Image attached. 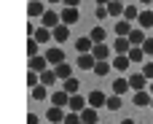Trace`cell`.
<instances>
[{
	"label": "cell",
	"mask_w": 153,
	"mask_h": 124,
	"mask_svg": "<svg viewBox=\"0 0 153 124\" xmlns=\"http://www.w3.org/2000/svg\"><path fill=\"white\" fill-rule=\"evenodd\" d=\"M27 124H38V116L35 113H27Z\"/></svg>",
	"instance_id": "60d3db41"
},
{
	"label": "cell",
	"mask_w": 153,
	"mask_h": 124,
	"mask_svg": "<svg viewBox=\"0 0 153 124\" xmlns=\"http://www.w3.org/2000/svg\"><path fill=\"white\" fill-rule=\"evenodd\" d=\"M121 105H124L121 95H108V108L110 111H121Z\"/></svg>",
	"instance_id": "f546056e"
},
{
	"label": "cell",
	"mask_w": 153,
	"mask_h": 124,
	"mask_svg": "<svg viewBox=\"0 0 153 124\" xmlns=\"http://www.w3.org/2000/svg\"><path fill=\"white\" fill-rule=\"evenodd\" d=\"M32 38H35V41H38V43H48V38H54V32H51V30H48V27H38V30H35V35H32Z\"/></svg>",
	"instance_id": "cb8c5ba5"
},
{
	"label": "cell",
	"mask_w": 153,
	"mask_h": 124,
	"mask_svg": "<svg viewBox=\"0 0 153 124\" xmlns=\"http://www.w3.org/2000/svg\"><path fill=\"white\" fill-rule=\"evenodd\" d=\"M132 30H134L132 22H126V19H118V22H116V35H118V38H129Z\"/></svg>",
	"instance_id": "8fae6325"
},
{
	"label": "cell",
	"mask_w": 153,
	"mask_h": 124,
	"mask_svg": "<svg viewBox=\"0 0 153 124\" xmlns=\"http://www.w3.org/2000/svg\"><path fill=\"white\" fill-rule=\"evenodd\" d=\"M145 41H148V38H145V30H143V27H137V30L129 32V43H132V46H143Z\"/></svg>",
	"instance_id": "2e32d148"
},
{
	"label": "cell",
	"mask_w": 153,
	"mask_h": 124,
	"mask_svg": "<svg viewBox=\"0 0 153 124\" xmlns=\"http://www.w3.org/2000/svg\"><path fill=\"white\" fill-rule=\"evenodd\" d=\"M81 122H83V124H97V122H100L97 108H91V105H89V108H83V111H81Z\"/></svg>",
	"instance_id": "9a60e30c"
},
{
	"label": "cell",
	"mask_w": 153,
	"mask_h": 124,
	"mask_svg": "<svg viewBox=\"0 0 153 124\" xmlns=\"http://www.w3.org/2000/svg\"><path fill=\"white\" fill-rule=\"evenodd\" d=\"M129 65H132V59H129L126 54H116V57H113V68H116V70L124 73V70H129Z\"/></svg>",
	"instance_id": "e0dca14e"
},
{
	"label": "cell",
	"mask_w": 153,
	"mask_h": 124,
	"mask_svg": "<svg viewBox=\"0 0 153 124\" xmlns=\"http://www.w3.org/2000/svg\"><path fill=\"white\" fill-rule=\"evenodd\" d=\"M32 97H35V100H46V97H48V86H43V84L35 86V89H32Z\"/></svg>",
	"instance_id": "836d02e7"
},
{
	"label": "cell",
	"mask_w": 153,
	"mask_h": 124,
	"mask_svg": "<svg viewBox=\"0 0 153 124\" xmlns=\"http://www.w3.org/2000/svg\"><path fill=\"white\" fill-rule=\"evenodd\" d=\"M78 89H81V81H78V78H67V81H62V92H67V95H78Z\"/></svg>",
	"instance_id": "44dd1931"
},
{
	"label": "cell",
	"mask_w": 153,
	"mask_h": 124,
	"mask_svg": "<svg viewBox=\"0 0 153 124\" xmlns=\"http://www.w3.org/2000/svg\"><path fill=\"white\" fill-rule=\"evenodd\" d=\"M137 24H140L143 30L153 27V8H151V11H140V19H137Z\"/></svg>",
	"instance_id": "7402d4cb"
},
{
	"label": "cell",
	"mask_w": 153,
	"mask_h": 124,
	"mask_svg": "<svg viewBox=\"0 0 153 124\" xmlns=\"http://www.w3.org/2000/svg\"><path fill=\"white\" fill-rule=\"evenodd\" d=\"M143 51H145V57H153V38H148L143 43Z\"/></svg>",
	"instance_id": "f35d334b"
},
{
	"label": "cell",
	"mask_w": 153,
	"mask_h": 124,
	"mask_svg": "<svg viewBox=\"0 0 153 124\" xmlns=\"http://www.w3.org/2000/svg\"><path fill=\"white\" fill-rule=\"evenodd\" d=\"M118 3H126V0H118Z\"/></svg>",
	"instance_id": "7dc6e473"
},
{
	"label": "cell",
	"mask_w": 153,
	"mask_h": 124,
	"mask_svg": "<svg viewBox=\"0 0 153 124\" xmlns=\"http://www.w3.org/2000/svg\"><path fill=\"white\" fill-rule=\"evenodd\" d=\"M51 32H54V41H56V43H65L67 35H70V27H67V24H59V27H54Z\"/></svg>",
	"instance_id": "ac0fdd59"
},
{
	"label": "cell",
	"mask_w": 153,
	"mask_h": 124,
	"mask_svg": "<svg viewBox=\"0 0 153 124\" xmlns=\"http://www.w3.org/2000/svg\"><path fill=\"white\" fill-rule=\"evenodd\" d=\"M113 51H116V54H129V51H132L129 38H116V41H113Z\"/></svg>",
	"instance_id": "7c38bea8"
},
{
	"label": "cell",
	"mask_w": 153,
	"mask_h": 124,
	"mask_svg": "<svg viewBox=\"0 0 153 124\" xmlns=\"http://www.w3.org/2000/svg\"><path fill=\"white\" fill-rule=\"evenodd\" d=\"M151 108H153V103H151Z\"/></svg>",
	"instance_id": "681fc988"
},
{
	"label": "cell",
	"mask_w": 153,
	"mask_h": 124,
	"mask_svg": "<svg viewBox=\"0 0 153 124\" xmlns=\"http://www.w3.org/2000/svg\"><path fill=\"white\" fill-rule=\"evenodd\" d=\"M30 3H35V0H30Z\"/></svg>",
	"instance_id": "c3c4849f"
},
{
	"label": "cell",
	"mask_w": 153,
	"mask_h": 124,
	"mask_svg": "<svg viewBox=\"0 0 153 124\" xmlns=\"http://www.w3.org/2000/svg\"><path fill=\"white\" fill-rule=\"evenodd\" d=\"M153 103V95L148 92V89H143V92H134V105L137 108H148Z\"/></svg>",
	"instance_id": "52a82bcc"
},
{
	"label": "cell",
	"mask_w": 153,
	"mask_h": 124,
	"mask_svg": "<svg viewBox=\"0 0 153 124\" xmlns=\"http://www.w3.org/2000/svg\"><path fill=\"white\" fill-rule=\"evenodd\" d=\"M94 65H97V57L94 54H81L78 57V68L81 70H94Z\"/></svg>",
	"instance_id": "4fadbf2b"
},
{
	"label": "cell",
	"mask_w": 153,
	"mask_h": 124,
	"mask_svg": "<svg viewBox=\"0 0 153 124\" xmlns=\"http://www.w3.org/2000/svg\"><path fill=\"white\" fill-rule=\"evenodd\" d=\"M105 35H108L105 27H94V30H91V41H94V43H105Z\"/></svg>",
	"instance_id": "1f68e13d"
},
{
	"label": "cell",
	"mask_w": 153,
	"mask_h": 124,
	"mask_svg": "<svg viewBox=\"0 0 153 124\" xmlns=\"http://www.w3.org/2000/svg\"><path fill=\"white\" fill-rule=\"evenodd\" d=\"M46 11H48V8H46L40 0H35V3H30V5H27V14H30V16H43Z\"/></svg>",
	"instance_id": "603a6c76"
},
{
	"label": "cell",
	"mask_w": 153,
	"mask_h": 124,
	"mask_svg": "<svg viewBox=\"0 0 153 124\" xmlns=\"http://www.w3.org/2000/svg\"><path fill=\"white\" fill-rule=\"evenodd\" d=\"M65 116H67V113H65L59 105H51V108L46 111V119H48V122H54V124H65Z\"/></svg>",
	"instance_id": "8992f818"
},
{
	"label": "cell",
	"mask_w": 153,
	"mask_h": 124,
	"mask_svg": "<svg viewBox=\"0 0 153 124\" xmlns=\"http://www.w3.org/2000/svg\"><path fill=\"white\" fill-rule=\"evenodd\" d=\"M54 81H59V76H56V70H54V68H48V70H43V73H40V84H43V86H51Z\"/></svg>",
	"instance_id": "ffe728a7"
},
{
	"label": "cell",
	"mask_w": 153,
	"mask_h": 124,
	"mask_svg": "<svg viewBox=\"0 0 153 124\" xmlns=\"http://www.w3.org/2000/svg\"><path fill=\"white\" fill-rule=\"evenodd\" d=\"M67 108H70L73 113H81L83 108H89V100H83L81 95H73V97H70V105H67Z\"/></svg>",
	"instance_id": "30bf717a"
},
{
	"label": "cell",
	"mask_w": 153,
	"mask_h": 124,
	"mask_svg": "<svg viewBox=\"0 0 153 124\" xmlns=\"http://www.w3.org/2000/svg\"><path fill=\"white\" fill-rule=\"evenodd\" d=\"M86 100H89V105H91V108H102V105H108V95H105V92H100V89H94Z\"/></svg>",
	"instance_id": "5b68a950"
},
{
	"label": "cell",
	"mask_w": 153,
	"mask_h": 124,
	"mask_svg": "<svg viewBox=\"0 0 153 124\" xmlns=\"http://www.w3.org/2000/svg\"><path fill=\"white\" fill-rule=\"evenodd\" d=\"M46 59H48V65H54V68H56V65H62V62H65V51H62L59 46H51V49L46 51Z\"/></svg>",
	"instance_id": "7a4b0ae2"
},
{
	"label": "cell",
	"mask_w": 153,
	"mask_h": 124,
	"mask_svg": "<svg viewBox=\"0 0 153 124\" xmlns=\"http://www.w3.org/2000/svg\"><path fill=\"white\" fill-rule=\"evenodd\" d=\"M108 11H110V16H124L126 5H124V3H118V0H110V3H108Z\"/></svg>",
	"instance_id": "4316f807"
},
{
	"label": "cell",
	"mask_w": 153,
	"mask_h": 124,
	"mask_svg": "<svg viewBox=\"0 0 153 124\" xmlns=\"http://www.w3.org/2000/svg\"><path fill=\"white\" fill-rule=\"evenodd\" d=\"M132 86H129V78H116L113 81V95H124V92H129Z\"/></svg>",
	"instance_id": "484cf974"
},
{
	"label": "cell",
	"mask_w": 153,
	"mask_h": 124,
	"mask_svg": "<svg viewBox=\"0 0 153 124\" xmlns=\"http://www.w3.org/2000/svg\"><path fill=\"white\" fill-rule=\"evenodd\" d=\"M143 76H145L148 81H153V59H148V62H145V68H143Z\"/></svg>",
	"instance_id": "8d00e7d4"
},
{
	"label": "cell",
	"mask_w": 153,
	"mask_h": 124,
	"mask_svg": "<svg viewBox=\"0 0 153 124\" xmlns=\"http://www.w3.org/2000/svg\"><path fill=\"white\" fill-rule=\"evenodd\" d=\"M124 19H126V22H137V19H140V11H137V5H126V11H124Z\"/></svg>",
	"instance_id": "4dcf8cb0"
},
{
	"label": "cell",
	"mask_w": 153,
	"mask_h": 124,
	"mask_svg": "<svg viewBox=\"0 0 153 124\" xmlns=\"http://www.w3.org/2000/svg\"><path fill=\"white\" fill-rule=\"evenodd\" d=\"M65 124H83V122H81V113H73V111H67V116H65Z\"/></svg>",
	"instance_id": "d590c367"
},
{
	"label": "cell",
	"mask_w": 153,
	"mask_h": 124,
	"mask_svg": "<svg viewBox=\"0 0 153 124\" xmlns=\"http://www.w3.org/2000/svg\"><path fill=\"white\" fill-rule=\"evenodd\" d=\"M132 62H145V51H143V46H132V51L126 54Z\"/></svg>",
	"instance_id": "83f0119b"
},
{
	"label": "cell",
	"mask_w": 153,
	"mask_h": 124,
	"mask_svg": "<svg viewBox=\"0 0 153 124\" xmlns=\"http://www.w3.org/2000/svg\"><path fill=\"white\" fill-rule=\"evenodd\" d=\"M38 46H40V43H38L35 38H27V54H30V57H38Z\"/></svg>",
	"instance_id": "e575fe53"
},
{
	"label": "cell",
	"mask_w": 153,
	"mask_h": 124,
	"mask_svg": "<svg viewBox=\"0 0 153 124\" xmlns=\"http://www.w3.org/2000/svg\"><path fill=\"white\" fill-rule=\"evenodd\" d=\"M70 97H73V95H67V92H54V95H51V105L67 108V105H70Z\"/></svg>",
	"instance_id": "5bb4252c"
},
{
	"label": "cell",
	"mask_w": 153,
	"mask_h": 124,
	"mask_svg": "<svg viewBox=\"0 0 153 124\" xmlns=\"http://www.w3.org/2000/svg\"><path fill=\"white\" fill-rule=\"evenodd\" d=\"M62 3H65V8H78L81 0H62Z\"/></svg>",
	"instance_id": "ab89813d"
},
{
	"label": "cell",
	"mask_w": 153,
	"mask_h": 124,
	"mask_svg": "<svg viewBox=\"0 0 153 124\" xmlns=\"http://www.w3.org/2000/svg\"><path fill=\"white\" fill-rule=\"evenodd\" d=\"M91 54H94L97 59H108V57H110V46H108V43H94Z\"/></svg>",
	"instance_id": "d6986e66"
},
{
	"label": "cell",
	"mask_w": 153,
	"mask_h": 124,
	"mask_svg": "<svg viewBox=\"0 0 153 124\" xmlns=\"http://www.w3.org/2000/svg\"><path fill=\"white\" fill-rule=\"evenodd\" d=\"M27 86H30V89H35V86H40V73H35V70H30V73H27Z\"/></svg>",
	"instance_id": "d6a6232c"
},
{
	"label": "cell",
	"mask_w": 153,
	"mask_h": 124,
	"mask_svg": "<svg viewBox=\"0 0 153 124\" xmlns=\"http://www.w3.org/2000/svg\"><path fill=\"white\" fill-rule=\"evenodd\" d=\"M110 73V62L108 59H97V65H94V76H108Z\"/></svg>",
	"instance_id": "f1b7e54d"
},
{
	"label": "cell",
	"mask_w": 153,
	"mask_h": 124,
	"mask_svg": "<svg viewBox=\"0 0 153 124\" xmlns=\"http://www.w3.org/2000/svg\"><path fill=\"white\" fill-rule=\"evenodd\" d=\"M30 70H35V73H43V70H48V59L46 57H30Z\"/></svg>",
	"instance_id": "9c48e42d"
},
{
	"label": "cell",
	"mask_w": 153,
	"mask_h": 124,
	"mask_svg": "<svg viewBox=\"0 0 153 124\" xmlns=\"http://www.w3.org/2000/svg\"><path fill=\"white\" fill-rule=\"evenodd\" d=\"M94 3H97V5H108L110 0H94Z\"/></svg>",
	"instance_id": "b9f144b4"
},
{
	"label": "cell",
	"mask_w": 153,
	"mask_h": 124,
	"mask_svg": "<svg viewBox=\"0 0 153 124\" xmlns=\"http://www.w3.org/2000/svg\"><path fill=\"white\" fill-rule=\"evenodd\" d=\"M75 49H78V54H91V49H94V41H91V35L75 38Z\"/></svg>",
	"instance_id": "3957f363"
},
{
	"label": "cell",
	"mask_w": 153,
	"mask_h": 124,
	"mask_svg": "<svg viewBox=\"0 0 153 124\" xmlns=\"http://www.w3.org/2000/svg\"><path fill=\"white\" fill-rule=\"evenodd\" d=\"M140 3H143V5H151V3H153V0H140Z\"/></svg>",
	"instance_id": "7bdbcfd3"
},
{
	"label": "cell",
	"mask_w": 153,
	"mask_h": 124,
	"mask_svg": "<svg viewBox=\"0 0 153 124\" xmlns=\"http://www.w3.org/2000/svg\"><path fill=\"white\" fill-rule=\"evenodd\" d=\"M94 16H97V19H108V16H110V11H108V5H97V11H94Z\"/></svg>",
	"instance_id": "74e56055"
},
{
	"label": "cell",
	"mask_w": 153,
	"mask_h": 124,
	"mask_svg": "<svg viewBox=\"0 0 153 124\" xmlns=\"http://www.w3.org/2000/svg\"><path fill=\"white\" fill-rule=\"evenodd\" d=\"M148 92H151V95H153V81H151V84H148Z\"/></svg>",
	"instance_id": "f6af8a7d"
},
{
	"label": "cell",
	"mask_w": 153,
	"mask_h": 124,
	"mask_svg": "<svg viewBox=\"0 0 153 124\" xmlns=\"http://www.w3.org/2000/svg\"><path fill=\"white\" fill-rule=\"evenodd\" d=\"M48 3H62V0H48Z\"/></svg>",
	"instance_id": "bcb514c9"
},
{
	"label": "cell",
	"mask_w": 153,
	"mask_h": 124,
	"mask_svg": "<svg viewBox=\"0 0 153 124\" xmlns=\"http://www.w3.org/2000/svg\"><path fill=\"white\" fill-rule=\"evenodd\" d=\"M54 70H56V76H59V81H67V78H73V68H70L67 62H62V65H56Z\"/></svg>",
	"instance_id": "d4e9b609"
},
{
	"label": "cell",
	"mask_w": 153,
	"mask_h": 124,
	"mask_svg": "<svg viewBox=\"0 0 153 124\" xmlns=\"http://www.w3.org/2000/svg\"><path fill=\"white\" fill-rule=\"evenodd\" d=\"M62 24V14H56V11H46L43 16H40V27H48V30H54V27H59Z\"/></svg>",
	"instance_id": "6da1fadb"
},
{
	"label": "cell",
	"mask_w": 153,
	"mask_h": 124,
	"mask_svg": "<svg viewBox=\"0 0 153 124\" xmlns=\"http://www.w3.org/2000/svg\"><path fill=\"white\" fill-rule=\"evenodd\" d=\"M148 78L143 76V73H134L132 78H129V86H132V92H143V89H148Z\"/></svg>",
	"instance_id": "277c9868"
},
{
	"label": "cell",
	"mask_w": 153,
	"mask_h": 124,
	"mask_svg": "<svg viewBox=\"0 0 153 124\" xmlns=\"http://www.w3.org/2000/svg\"><path fill=\"white\" fill-rule=\"evenodd\" d=\"M121 124H134V122H132V119H124V122H121Z\"/></svg>",
	"instance_id": "ee69618b"
},
{
	"label": "cell",
	"mask_w": 153,
	"mask_h": 124,
	"mask_svg": "<svg viewBox=\"0 0 153 124\" xmlns=\"http://www.w3.org/2000/svg\"><path fill=\"white\" fill-rule=\"evenodd\" d=\"M78 19H81V14H78V8H65L62 11V24H78Z\"/></svg>",
	"instance_id": "ba28073f"
}]
</instances>
